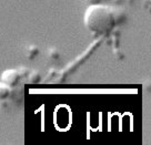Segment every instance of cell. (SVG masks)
I'll use <instances>...</instances> for the list:
<instances>
[{
  "label": "cell",
  "instance_id": "obj_1",
  "mask_svg": "<svg viewBox=\"0 0 151 145\" xmlns=\"http://www.w3.org/2000/svg\"><path fill=\"white\" fill-rule=\"evenodd\" d=\"M83 22L91 32L104 34L110 32L116 26L113 10L104 5H90L85 12Z\"/></svg>",
  "mask_w": 151,
  "mask_h": 145
},
{
  "label": "cell",
  "instance_id": "obj_2",
  "mask_svg": "<svg viewBox=\"0 0 151 145\" xmlns=\"http://www.w3.org/2000/svg\"><path fill=\"white\" fill-rule=\"evenodd\" d=\"M19 79H20V75H19L18 71L14 70V69H8V70L4 71L1 74V81L10 86H14L18 84Z\"/></svg>",
  "mask_w": 151,
  "mask_h": 145
},
{
  "label": "cell",
  "instance_id": "obj_3",
  "mask_svg": "<svg viewBox=\"0 0 151 145\" xmlns=\"http://www.w3.org/2000/svg\"><path fill=\"white\" fill-rule=\"evenodd\" d=\"M10 94H11V86L1 81L0 82V101L9 98Z\"/></svg>",
  "mask_w": 151,
  "mask_h": 145
},
{
  "label": "cell",
  "instance_id": "obj_4",
  "mask_svg": "<svg viewBox=\"0 0 151 145\" xmlns=\"http://www.w3.org/2000/svg\"><path fill=\"white\" fill-rule=\"evenodd\" d=\"M39 52H40L39 48L37 46H35V44H31L27 49V58L29 60H35V58L39 54Z\"/></svg>",
  "mask_w": 151,
  "mask_h": 145
},
{
  "label": "cell",
  "instance_id": "obj_5",
  "mask_svg": "<svg viewBox=\"0 0 151 145\" xmlns=\"http://www.w3.org/2000/svg\"><path fill=\"white\" fill-rule=\"evenodd\" d=\"M27 76H28V81L30 83H39L40 80H41L40 73H39L37 70L29 71V73L27 74Z\"/></svg>",
  "mask_w": 151,
  "mask_h": 145
},
{
  "label": "cell",
  "instance_id": "obj_6",
  "mask_svg": "<svg viewBox=\"0 0 151 145\" xmlns=\"http://www.w3.org/2000/svg\"><path fill=\"white\" fill-rule=\"evenodd\" d=\"M48 56L53 61L59 60V58H60L59 50L57 48H50V49H48Z\"/></svg>",
  "mask_w": 151,
  "mask_h": 145
},
{
  "label": "cell",
  "instance_id": "obj_7",
  "mask_svg": "<svg viewBox=\"0 0 151 145\" xmlns=\"http://www.w3.org/2000/svg\"><path fill=\"white\" fill-rule=\"evenodd\" d=\"M17 71H18V73L20 76H27V74L29 73V70L27 66H20Z\"/></svg>",
  "mask_w": 151,
  "mask_h": 145
},
{
  "label": "cell",
  "instance_id": "obj_8",
  "mask_svg": "<svg viewBox=\"0 0 151 145\" xmlns=\"http://www.w3.org/2000/svg\"><path fill=\"white\" fill-rule=\"evenodd\" d=\"M90 5H96V4H99L100 0H87Z\"/></svg>",
  "mask_w": 151,
  "mask_h": 145
}]
</instances>
